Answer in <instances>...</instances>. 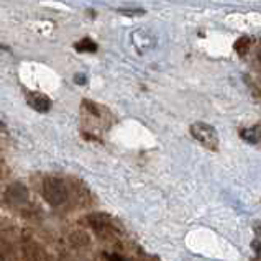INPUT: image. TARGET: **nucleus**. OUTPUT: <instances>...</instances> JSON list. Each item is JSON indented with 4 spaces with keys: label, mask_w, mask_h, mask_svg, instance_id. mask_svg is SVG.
<instances>
[{
    "label": "nucleus",
    "mask_w": 261,
    "mask_h": 261,
    "mask_svg": "<svg viewBox=\"0 0 261 261\" xmlns=\"http://www.w3.org/2000/svg\"><path fill=\"white\" fill-rule=\"evenodd\" d=\"M43 196L49 205H53V207L63 205L66 200H68V189H66L63 179H59L56 176H49L44 179Z\"/></svg>",
    "instance_id": "f257e3e1"
},
{
    "label": "nucleus",
    "mask_w": 261,
    "mask_h": 261,
    "mask_svg": "<svg viewBox=\"0 0 261 261\" xmlns=\"http://www.w3.org/2000/svg\"><path fill=\"white\" fill-rule=\"evenodd\" d=\"M189 130H191V135L204 148L212 151L219 150V135H217V130H215L212 125L204 123V122H196L191 125Z\"/></svg>",
    "instance_id": "f03ea898"
},
{
    "label": "nucleus",
    "mask_w": 261,
    "mask_h": 261,
    "mask_svg": "<svg viewBox=\"0 0 261 261\" xmlns=\"http://www.w3.org/2000/svg\"><path fill=\"white\" fill-rule=\"evenodd\" d=\"M132 43H133V46L137 48L138 53H146V51H150L156 44V40L150 32H146V30H137V32H133L132 35Z\"/></svg>",
    "instance_id": "7ed1b4c3"
},
{
    "label": "nucleus",
    "mask_w": 261,
    "mask_h": 261,
    "mask_svg": "<svg viewBox=\"0 0 261 261\" xmlns=\"http://www.w3.org/2000/svg\"><path fill=\"white\" fill-rule=\"evenodd\" d=\"M27 102L28 106L35 109L36 112H41V114H46V112L51 110V106H53V102L48 95H44L41 92H28L27 94Z\"/></svg>",
    "instance_id": "20e7f679"
},
{
    "label": "nucleus",
    "mask_w": 261,
    "mask_h": 261,
    "mask_svg": "<svg viewBox=\"0 0 261 261\" xmlns=\"http://www.w3.org/2000/svg\"><path fill=\"white\" fill-rule=\"evenodd\" d=\"M28 197L27 189L23 188V184H13L7 189V202H10L12 205L23 204Z\"/></svg>",
    "instance_id": "39448f33"
},
{
    "label": "nucleus",
    "mask_w": 261,
    "mask_h": 261,
    "mask_svg": "<svg viewBox=\"0 0 261 261\" xmlns=\"http://www.w3.org/2000/svg\"><path fill=\"white\" fill-rule=\"evenodd\" d=\"M87 223H89V227H92L95 230H103L112 225V217L103 212H95L87 217Z\"/></svg>",
    "instance_id": "423d86ee"
},
{
    "label": "nucleus",
    "mask_w": 261,
    "mask_h": 261,
    "mask_svg": "<svg viewBox=\"0 0 261 261\" xmlns=\"http://www.w3.org/2000/svg\"><path fill=\"white\" fill-rule=\"evenodd\" d=\"M76 49L81 51V53H94V51H97V44L92 41V40H89V38H84V40H81L77 44H76Z\"/></svg>",
    "instance_id": "0eeeda50"
},
{
    "label": "nucleus",
    "mask_w": 261,
    "mask_h": 261,
    "mask_svg": "<svg viewBox=\"0 0 261 261\" xmlns=\"http://www.w3.org/2000/svg\"><path fill=\"white\" fill-rule=\"evenodd\" d=\"M242 138L245 140V141H248V143H258V141L261 140V133H258V130H255V128H251V130H243L242 133Z\"/></svg>",
    "instance_id": "6e6552de"
},
{
    "label": "nucleus",
    "mask_w": 261,
    "mask_h": 261,
    "mask_svg": "<svg viewBox=\"0 0 261 261\" xmlns=\"http://www.w3.org/2000/svg\"><path fill=\"white\" fill-rule=\"evenodd\" d=\"M255 232H256L258 238L261 240V222H256V223H255Z\"/></svg>",
    "instance_id": "1a4fd4ad"
},
{
    "label": "nucleus",
    "mask_w": 261,
    "mask_h": 261,
    "mask_svg": "<svg viewBox=\"0 0 261 261\" xmlns=\"http://www.w3.org/2000/svg\"><path fill=\"white\" fill-rule=\"evenodd\" d=\"M109 261H125V259L120 258V256H117V255H110L109 256Z\"/></svg>",
    "instance_id": "9d476101"
},
{
    "label": "nucleus",
    "mask_w": 261,
    "mask_h": 261,
    "mask_svg": "<svg viewBox=\"0 0 261 261\" xmlns=\"http://www.w3.org/2000/svg\"><path fill=\"white\" fill-rule=\"evenodd\" d=\"M76 83H77V84H84V83H86V81H84V76H77V77H76Z\"/></svg>",
    "instance_id": "9b49d317"
},
{
    "label": "nucleus",
    "mask_w": 261,
    "mask_h": 261,
    "mask_svg": "<svg viewBox=\"0 0 261 261\" xmlns=\"http://www.w3.org/2000/svg\"><path fill=\"white\" fill-rule=\"evenodd\" d=\"M0 49H7V46H4V44H0Z\"/></svg>",
    "instance_id": "f8f14e48"
},
{
    "label": "nucleus",
    "mask_w": 261,
    "mask_h": 261,
    "mask_svg": "<svg viewBox=\"0 0 261 261\" xmlns=\"http://www.w3.org/2000/svg\"><path fill=\"white\" fill-rule=\"evenodd\" d=\"M0 261H4V256H2V253H0Z\"/></svg>",
    "instance_id": "ddd939ff"
}]
</instances>
